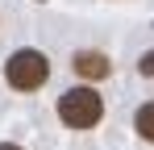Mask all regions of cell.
Instances as JSON below:
<instances>
[{
    "instance_id": "obj_3",
    "label": "cell",
    "mask_w": 154,
    "mask_h": 150,
    "mask_svg": "<svg viewBox=\"0 0 154 150\" xmlns=\"http://www.w3.org/2000/svg\"><path fill=\"white\" fill-rule=\"evenodd\" d=\"M71 71L79 79H88V83H100L112 75V58L104 54V50H75L71 54Z\"/></svg>"
},
{
    "instance_id": "obj_1",
    "label": "cell",
    "mask_w": 154,
    "mask_h": 150,
    "mask_svg": "<svg viewBox=\"0 0 154 150\" xmlns=\"http://www.w3.org/2000/svg\"><path fill=\"white\" fill-rule=\"evenodd\" d=\"M104 117V96L92 88V83H79V88H67L58 96V121L67 129H96Z\"/></svg>"
},
{
    "instance_id": "obj_7",
    "label": "cell",
    "mask_w": 154,
    "mask_h": 150,
    "mask_svg": "<svg viewBox=\"0 0 154 150\" xmlns=\"http://www.w3.org/2000/svg\"><path fill=\"white\" fill-rule=\"evenodd\" d=\"M38 4H46V0H38Z\"/></svg>"
},
{
    "instance_id": "obj_4",
    "label": "cell",
    "mask_w": 154,
    "mask_h": 150,
    "mask_svg": "<svg viewBox=\"0 0 154 150\" xmlns=\"http://www.w3.org/2000/svg\"><path fill=\"white\" fill-rule=\"evenodd\" d=\"M133 129H137L142 142H150V146H154V100H146V104L133 113Z\"/></svg>"
},
{
    "instance_id": "obj_2",
    "label": "cell",
    "mask_w": 154,
    "mask_h": 150,
    "mask_svg": "<svg viewBox=\"0 0 154 150\" xmlns=\"http://www.w3.org/2000/svg\"><path fill=\"white\" fill-rule=\"evenodd\" d=\"M4 79H8L13 92H38V88L50 79V58H46L42 50H33V46H21V50L8 54Z\"/></svg>"
},
{
    "instance_id": "obj_5",
    "label": "cell",
    "mask_w": 154,
    "mask_h": 150,
    "mask_svg": "<svg viewBox=\"0 0 154 150\" xmlns=\"http://www.w3.org/2000/svg\"><path fill=\"white\" fill-rule=\"evenodd\" d=\"M137 71H142V75H154V50H146V54L137 58Z\"/></svg>"
},
{
    "instance_id": "obj_6",
    "label": "cell",
    "mask_w": 154,
    "mask_h": 150,
    "mask_svg": "<svg viewBox=\"0 0 154 150\" xmlns=\"http://www.w3.org/2000/svg\"><path fill=\"white\" fill-rule=\"evenodd\" d=\"M0 150H25V146H17V142H0Z\"/></svg>"
}]
</instances>
